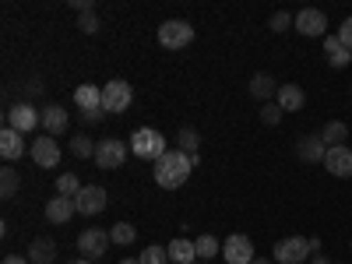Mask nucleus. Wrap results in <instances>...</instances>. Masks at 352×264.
Segmentation results:
<instances>
[{"instance_id":"1","label":"nucleus","mask_w":352,"mask_h":264,"mask_svg":"<svg viewBox=\"0 0 352 264\" xmlns=\"http://www.w3.org/2000/svg\"><path fill=\"white\" fill-rule=\"evenodd\" d=\"M197 166V155H187V152H166L159 162H155V184L162 190H176L190 180V169Z\"/></svg>"},{"instance_id":"2","label":"nucleus","mask_w":352,"mask_h":264,"mask_svg":"<svg viewBox=\"0 0 352 264\" xmlns=\"http://www.w3.org/2000/svg\"><path fill=\"white\" fill-rule=\"evenodd\" d=\"M131 148H134L138 159H148V162H159V159L169 152L166 141H162V134L152 131V127H138V131L131 134Z\"/></svg>"},{"instance_id":"3","label":"nucleus","mask_w":352,"mask_h":264,"mask_svg":"<svg viewBox=\"0 0 352 264\" xmlns=\"http://www.w3.org/2000/svg\"><path fill=\"white\" fill-rule=\"evenodd\" d=\"M131 102H134V92H131V85H127V81H120V78L106 81V88H102V109H106V116L127 113Z\"/></svg>"},{"instance_id":"4","label":"nucleus","mask_w":352,"mask_h":264,"mask_svg":"<svg viewBox=\"0 0 352 264\" xmlns=\"http://www.w3.org/2000/svg\"><path fill=\"white\" fill-rule=\"evenodd\" d=\"M194 43V28L190 21H180V18H173V21H162L159 28V46L162 50H184Z\"/></svg>"},{"instance_id":"5","label":"nucleus","mask_w":352,"mask_h":264,"mask_svg":"<svg viewBox=\"0 0 352 264\" xmlns=\"http://www.w3.org/2000/svg\"><path fill=\"white\" fill-rule=\"evenodd\" d=\"M96 162H99V169H120L127 162V141H120V138L99 141L96 144Z\"/></svg>"},{"instance_id":"6","label":"nucleus","mask_w":352,"mask_h":264,"mask_svg":"<svg viewBox=\"0 0 352 264\" xmlns=\"http://www.w3.org/2000/svg\"><path fill=\"white\" fill-rule=\"evenodd\" d=\"M310 254H314L310 240H303V236H289V240L275 243V264H303Z\"/></svg>"},{"instance_id":"7","label":"nucleus","mask_w":352,"mask_h":264,"mask_svg":"<svg viewBox=\"0 0 352 264\" xmlns=\"http://www.w3.org/2000/svg\"><path fill=\"white\" fill-rule=\"evenodd\" d=\"M39 124H43V113H36L32 102H14L8 109V127L18 131V134H28V131L39 127Z\"/></svg>"},{"instance_id":"8","label":"nucleus","mask_w":352,"mask_h":264,"mask_svg":"<svg viewBox=\"0 0 352 264\" xmlns=\"http://www.w3.org/2000/svg\"><path fill=\"white\" fill-rule=\"evenodd\" d=\"M74 204H78V215H99V212H106V204H109V194L102 190V187H96V184H88V187H81V194L74 197Z\"/></svg>"},{"instance_id":"9","label":"nucleus","mask_w":352,"mask_h":264,"mask_svg":"<svg viewBox=\"0 0 352 264\" xmlns=\"http://www.w3.org/2000/svg\"><path fill=\"white\" fill-rule=\"evenodd\" d=\"M109 232L106 229H85L81 236H78V250L88 257V261H99V257H106V250H109Z\"/></svg>"},{"instance_id":"10","label":"nucleus","mask_w":352,"mask_h":264,"mask_svg":"<svg viewBox=\"0 0 352 264\" xmlns=\"http://www.w3.org/2000/svg\"><path fill=\"white\" fill-rule=\"evenodd\" d=\"M222 257L229 264H250L254 261V243L250 236H243V232H232V236L222 243Z\"/></svg>"},{"instance_id":"11","label":"nucleus","mask_w":352,"mask_h":264,"mask_svg":"<svg viewBox=\"0 0 352 264\" xmlns=\"http://www.w3.org/2000/svg\"><path fill=\"white\" fill-rule=\"evenodd\" d=\"M32 159H36L39 169H56V166H60V144H56L50 134L36 138L32 141Z\"/></svg>"},{"instance_id":"12","label":"nucleus","mask_w":352,"mask_h":264,"mask_svg":"<svg viewBox=\"0 0 352 264\" xmlns=\"http://www.w3.org/2000/svg\"><path fill=\"white\" fill-rule=\"evenodd\" d=\"M296 32H303V36H310V39H317V36H324V28H328V18H324V11H317V8H303L300 14H296Z\"/></svg>"},{"instance_id":"13","label":"nucleus","mask_w":352,"mask_h":264,"mask_svg":"<svg viewBox=\"0 0 352 264\" xmlns=\"http://www.w3.org/2000/svg\"><path fill=\"white\" fill-rule=\"evenodd\" d=\"M324 169H328L331 176H338V180H349V176H352V148H349V144L328 148V155H324Z\"/></svg>"},{"instance_id":"14","label":"nucleus","mask_w":352,"mask_h":264,"mask_svg":"<svg viewBox=\"0 0 352 264\" xmlns=\"http://www.w3.org/2000/svg\"><path fill=\"white\" fill-rule=\"evenodd\" d=\"M78 215V204H74V197H50V204H46V219L53 222V226H67L71 219Z\"/></svg>"},{"instance_id":"15","label":"nucleus","mask_w":352,"mask_h":264,"mask_svg":"<svg viewBox=\"0 0 352 264\" xmlns=\"http://www.w3.org/2000/svg\"><path fill=\"white\" fill-rule=\"evenodd\" d=\"M296 155H300L303 162H324L328 144H324V138H320V134H303L300 144H296Z\"/></svg>"},{"instance_id":"16","label":"nucleus","mask_w":352,"mask_h":264,"mask_svg":"<svg viewBox=\"0 0 352 264\" xmlns=\"http://www.w3.org/2000/svg\"><path fill=\"white\" fill-rule=\"evenodd\" d=\"M67 124H71V116H67V109L64 106H46L43 109V127H46V134L50 138H56V134H64L67 131Z\"/></svg>"},{"instance_id":"17","label":"nucleus","mask_w":352,"mask_h":264,"mask_svg":"<svg viewBox=\"0 0 352 264\" xmlns=\"http://www.w3.org/2000/svg\"><path fill=\"white\" fill-rule=\"evenodd\" d=\"M74 102L81 106V113L102 109V88H99V85H78V88H74Z\"/></svg>"},{"instance_id":"18","label":"nucleus","mask_w":352,"mask_h":264,"mask_svg":"<svg viewBox=\"0 0 352 264\" xmlns=\"http://www.w3.org/2000/svg\"><path fill=\"white\" fill-rule=\"evenodd\" d=\"M166 254H169V264H194V261H197V247H194L190 240H184V236H176V240L166 247Z\"/></svg>"},{"instance_id":"19","label":"nucleus","mask_w":352,"mask_h":264,"mask_svg":"<svg viewBox=\"0 0 352 264\" xmlns=\"http://www.w3.org/2000/svg\"><path fill=\"white\" fill-rule=\"evenodd\" d=\"M278 88H282V85H275V78H272V74H264V71L250 78V96L261 99V102L275 99V96H278Z\"/></svg>"},{"instance_id":"20","label":"nucleus","mask_w":352,"mask_h":264,"mask_svg":"<svg viewBox=\"0 0 352 264\" xmlns=\"http://www.w3.org/2000/svg\"><path fill=\"white\" fill-rule=\"evenodd\" d=\"M0 155H4L8 162H14V159H21V155H25V141H21V134H18V131L4 127V134H0Z\"/></svg>"},{"instance_id":"21","label":"nucleus","mask_w":352,"mask_h":264,"mask_svg":"<svg viewBox=\"0 0 352 264\" xmlns=\"http://www.w3.org/2000/svg\"><path fill=\"white\" fill-rule=\"evenodd\" d=\"M303 88L300 85H282L278 88V96H275V102L282 106V113H292V109H303Z\"/></svg>"},{"instance_id":"22","label":"nucleus","mask_w":352,"mask_h":264,"mask_svg":"<svg viewBox=\"0 0 352 264\" xmlns=\"http://www.w3.org/2000/svg\"><path fill=\"white\" fill-rule=\"evenodd\" d=\"M324 53H328V64L331 67H349V60H352V50H345L338 36H328L324 39Z\"/></svg>"},{"instance_id":"23","label":"nucleus","mask_w":352,"mask_h":264,"mask_svg":"<svg viewBox=\"0 0 352 264\" xmlns=\"http://www.w3.org/2000/svg\"><path fill=\"white\" fill-rule=\"evenodd\" d=\"M53 257H56V243L53 240H46V236L32 240V247H28V261L32 264H53Z\"/></svg>"},{"instance_id":"24","label":"nucleus","mask_w":352,"mask_h":264,"mask_svg":"<svg viewBox=\"0 0 352 264\" xmlns=\"http://www.w3.org/2000/svg\"><path fill=\"white\" fill-rule=\"evenodd\" d=\"M320 138H324L328 148H338V144L349 138V127H345L342 120H328V124H324V131H320Z\"/></svg>"},{"instance_id":"25","label":"nucleus","mask_w":352,"mask_h":264,"mask_svg":"<svg viewBox=\"0 0 352 264\" xmlns=\"http://www.w3.org/2000/svg\"><path fill=\"white\" fill-rule=\"evenodd\" d=\"M96 144H99V141H92L88 134H74L67 148H71V155H74V159H88V155L96 159Z\"/></svg>"},{"instance_id":"26","label":"nucleus","mask_w":352,"mask_h":264,"mask_svg":"<svg viewBox=\"0 0 352 264\" xmlns=\"http://www.w3.org/2000/svg\"><path fill=\"white\" fill-rule=\"evenodd\" d=\"M18 187H21V180H18V169L4 166V169H0V197L11 201V197L18 194Z\"/></svg>"},{"instance_id":"27","label":"nucleus","mask_w":352,"mask_h":264,"mask_svg":"<svg viewBox=\"0 0 352 264\" xmlns=\"http://www.w3.org/2000/svg\"><path fill=\"white\" fill-rule=\"evenodd\" d=\"M109 240H113L116 247H131V243L138 240V229H134L131 222H116V226L109 229Z\"/></svg>"},{"instance_id":"28","label":"nucleus","mask_w":352,"mask_h":264,"mask_svg":"<svg viewBox=\"0 0 352 264\" xmlns=\"http://www.w3.org/2000/svg\"><path fill=\"white\" fill-rule=\"evenodd\" d=\"M194 247H197V257H201V261H212V257H219V240L212 236V232H204V236H197V240H194Z\"/></svg>"},{"instance_id":"29","label":"nucleus","mask_w":352,"mask_h":264,"mask_svg":"<svg viewBox=\"0 0 352 264\" xmlns=\"http://www.w3.org/2000/svg\"><path fill=\"white\" fill-rule=\"evenodd\" d=\"M176 144H180V152L187 155H197V144H201V134L194 127H184L180 134H176Z\"/></svg>"},{"instance_id":"30","label":"nucleus","mask_w":352,"mask_h":264,"mask_svg":"<svg viewBox=\"0 0 352 264\" xmlns=\"http://www.w3.org/2000/svg\"><path fill=\"white\" fill-rule=\"evenodd\" d=\"M56 194H60V197H78V194H81V184H78V176H74V173H64V176H56Z\"/></svg>"},{"instance_id":"31","label":"nucleus","mask_w":352,"mask_h":264,"mask_svg":"<svg viewBox=\"0 0 352 264\" xmlns=\"http://www.w3.org/2000/svg\"><path fill=\"white\" fill-rule=\"evenodd\" d=\"M138 264H169V254L162 247H144L141 257H138Z\"/></svg>"},{"instance_id":"32","label":"nucleus","mask_w":352,"mask_h":264,"mask_svg":"<svg viewBox=\"0 0 352 264\" xmlns=\"http://www.w3.org/2000/svg\"><path fill=\"white\" fill-rule=\"evenodd\" d=\"M261 120L268 124V127L278 124V120H282V106H278V102H264V106H261Z\"/></svg>"},{"instance_id":"33","label":"nucleus","mask_w":352,"mask_h":264,"mask_svg":"<svg viewBox=\"0 0 352 264\" xmlns=\"http://www.w3.org/2000/svg\"><path fill=\"white\" fill-rule=\"evenodd\" d=\"M78 28H81L85 36H92V32H99V14H96V11H88V14H81V18H78Z\"/></svg>"},{"instance_id":"34","label":"nucleus","mask_w":352,"mask_h":264,"mask_svg":"<svg viewBox=\"0 0 352 264\" xmlns=\"http://www.w3.org/2000/svg\"><path fill=\"white\" fill-rule=\"evenodd\" d=\"M292 21H296V18H292L289 11H275V14H272V28H275V32H285Z\"/></svg>"},{"instance_id":"35","label":"nucleus","mask_w":352,"mask_h":264,"mask_svg":"<svg viewBox=\"0 0 352 264\" xmlns=\"http://www.w3.org/2000/svg\"><path fill=\"white\" fill-rule=\"evenodd\" d=\"M335 36L342 39V46H345V50H352V18H345V21H342V28H338Z\"/></svg>"},{"instance_id":"36","label":"nucleus","mask_w":352,"mask_h":264,"mask_svg":"<svg viewBox=\"0 0 352 264\" xmlns=\"http://www.w3.org/2000/svg\"><path fill=\"white\" fill-rule=\"evenodd\" d=\"M0 264H32V261H28V254H8Z\"/></svg>"},{"instance_id":"37","label":"nucleus","mask_w":352,"mask_h":264,"mask_svg":"<svg viewBox=\"0 0 352 264\" xmlns=\"http://www.w3.org/2000/svg\"><path fill=\"white\" fill-rule=\"evenodd\" d=\"M102 113H106V109H96V113H81V120H85V124H99V120H102Z\"/></svg>"},{"instance_id":"38","label":"nucleus","mask_w":352,"mask_h":264,"mask_svg":"<svg viewBox=\"0 0 352 264\" xmlns=\"http://www.w3.org/2000/svg\"><path fill=\"white\" fill-rule=\"evenodd\" d=\"M25 88H28V96H36V92H39V88H43V85H39V78H32V81H28Z\"/></svg>"},{"instance_id":"39","label":"nucleus","mask_w":352,"mask_h":264,"mask_svg":"<svg viewBox=\"0 0 352 264\" xmlns=\"http://www.w3.org/2000/svg\"><path fill=\"white\" fill-rule=\"evenodd\" d=\"M310 264H328V257H324V254H314V261H310Z\"/></svg>"},{"instance_id":"40","label":"nucleus","mask_w":352,"mask_h":264,"mask_svg":"<svg viewBox=\"0 0 352 264\" xmlns=\"http://www.w3.org/2000/svg\"><path fill=\"white\" fill-rule=\"evenodd\" d=\"M250 264H272V261H264V257H254V261H250Z\"/></svg>"},{"instance_id":"41","label":"nucleus","mask_w":352,"mask_h":264,"mask_svg":"<svg viewBox=\"0 0 352 264\" xmlns=\"http://www.w3.org/2000/svg\"><path fill=\"white\" fill-rule=\"evenodd\" d=\"M71 264H92V261H88V257H81V261H71Z\"/></svg>"},{"instance_id":"42","label":"nucleus","mask_w":352,"mask_h":264,"mask_svg":"<svg viewBox=\"0 0 352 264\" xmlns=\"http://www.w3.org/2000/svg\"><path fill=\"white\" fill-rule=\"evenodd\" d=\"M120 264H138V261H134V257H127V261H120Z\"/></svg>"},{"instance_id":"43","label":"nucleus","mask_w":352,"mask_h":264,"mask_svg":"<svg viewBox=\"0 0 352 264\" xmlns=\"http://www.w3.org/2000/svg\"><path fill=\"white\" fill-rule=\"evenodd\" d=\"M194 264H208V261H194Z\"/></svg>"},{"instance_id":"44","label":"nucleus","mask_w":352,"mask_h":264,"mask_svg":"<svg viewBox=\"0 0 352 264\" xmlns=\"http://www.w3.org/2000/svg\"><path fill=\"white\" fill-rule=\"evenodd\" d=\"M349 92H352V88H349Z\"/></svg>"}]
</instances>
